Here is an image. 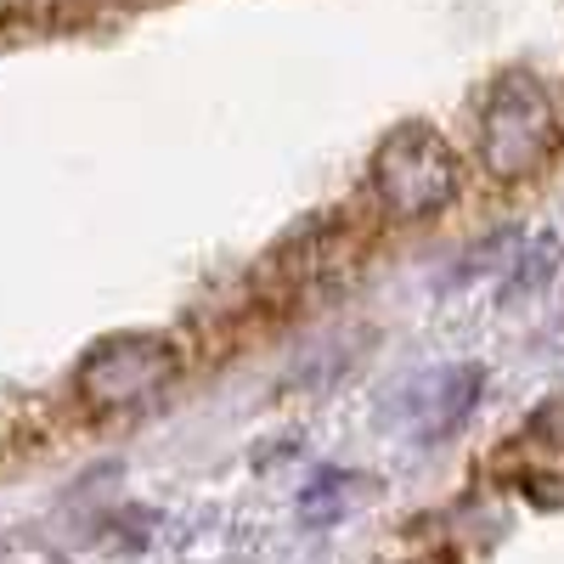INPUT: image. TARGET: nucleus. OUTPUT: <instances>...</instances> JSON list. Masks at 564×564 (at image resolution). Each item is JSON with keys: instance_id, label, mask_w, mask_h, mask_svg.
I'll use <instances>...</instances> for the list:
<instances>
[{"instance_id": "f257e3e1", "label": "nucleus", "mask_w": 564, "mask_h": 564, "mask_svg": "<svg viewBox=\"0 0 564 564\" xmlns=\"http://www.w3.org/2000/svg\"><path fill=\"white\" fill-rule=\"evenodd\" d=\"M475 135H480L486 181L520 186V181H536L558 159L564 119H558V102L547 97V85L525 68H513V74L491 79L480 119H475Z\"/></svg>"}, {"instance_id": "f03ea898", "label": "nucleus", "mask_w": 564, "mask_h": 564, "mask_svg": "<svg viewBox=\"0 0 564 564\" xmlns=\"http://www.w3.org/2000/svg\"><path fill=\"white\" fill-rule=\"evenodd\" d=\"M367 186L390 226H423L457 204L463 170L435 124H395L367 164Z\"/></svg>"}, {"instance_id": "7ed1b4c3", "label": "nucleus", "mask_w": 564, "mask_h": 564, "mask_svg": "<svg viewBox=\"0 0 564 564\" xmlns=\"http://www.w3.org/2000/svg\"><path fill=\"white\" fill-rule=\"evenodd\" d=\"M181 379V345L164 334H108L102 345H90L79 372H74V395L85 412L113 417L159 401Z\"/></svg>"}, {"instance_id": "20e7f679", "label": "nucleus", "mask_w": 564, "mask_h": 564, "mask_svg": "<svg viewBox=\"0 0 564 564\" xmlns=\"http://www.w3.org/2000/svg\"><path fill=\"white\" fill-rule=\"evenodd\" d=\"M502 457H513L520 468V486L525 491H547V486H564V395H553Z\"/></svg>"}]
</instances>
